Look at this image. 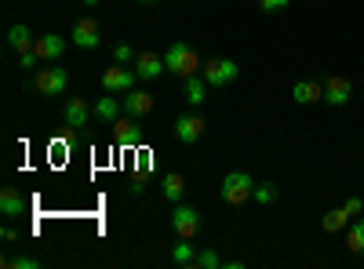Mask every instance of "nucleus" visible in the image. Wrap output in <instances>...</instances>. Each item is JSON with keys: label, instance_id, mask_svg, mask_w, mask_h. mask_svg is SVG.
<instances>
[{"label": "nucleus", "instance_id": "obj_1", "mask_svg": "<svg viewBox=\"0 0 364 269\" xmlns=\"http://www.w3.org/2000/svg\"><path fill=\"white\" fill-rule=\"evenodd\" d=\"M164 66H168V73H175V77H193L197 70H204V62L197 58V51L190 48V44H182V40H175L171 48H168V55H164Z\"/></svg>", "mask_w": 364, "mask_h": 269}, {"label": "nucleus", "instance_id": "obj_2", "mask_svg": "<svg viewBox=\"0 0 364 269\" xmlns=\"http://www.w3.org/2000/svg\"><path fill=\"white\" fill-rule=\"evenodd\" d=\"M255 197V178L252 175H245V171H230L226 178H223V200L226 204H245V200H252Z\"/></svg>", "mask_w": 364, "mask_h": 269}, {"label": "nucleus", "instance_id": "obj_3", "mask_svg": "<svg viewBox=\"0 0 364 269\" xmlns=\"http://www.w3.org/2000/svg\"><path fill=\"white\" fill-rule=\"evenodd\" d=\"M171 229L182 236V241H193V236L200 233V215H197V207L175 204V212H171Z\"/></svg>", "mask_w": 364, "mask_h": 269}, {"label": "nucleus", "instance_id": "obj_4", "mask_svg": "<svg viewBox=\"0 0 364 269\" xmlns=\"http://www.w3.org/2000/svg\"><path fill=\"white\" fill-rule=\"evenodd\" d=\"M204 80L211 84V87H226V84H233L237 80V62H233V58H211V62H204Z\"/></svg>", "mask_w": 364, "mask_h": 269}, {"label": "nucleus", "instance_id": "obj_5", "mask_svg": "<svg viewBox=\"0 0 364 269\" xmlns=\"http://www.w3.org/2000/svg\"><path fill=\"white\" fill-rule=\"evenodd\" d=\"M73 44L84 48V51L99 48V44H102V29H99V22H95V18H77V22H73Z\"/></svg>", "mask_w": 364, "mask_h": 269}, {"label": "nucleus", "instance_id": "obj_6", "mask_svg": "<svg viewBox=\"0 0 364 269\" xmlns=\"http://www.w3.org/2000/svg\"><path fill=\"white\" fill-rule=\"evenodd\" d=\"M135 70H128V66H109L106 73H102V87H106V92L113 95V92H132V87H135Z\"/></svg>", "mask_w": 364, "mask_h": 269}, {"label": "nucleus", "instance_id": "obj_7", "mask_svg": "<svg viewBox=\"0 0 364 269\" xmlns=\"http://www.w3.org/2000/svg\"><path fill=\"white\" fill-rule=\"evenodd\" d=\"M66 70H55V66H48V70H37V92L41 95H63L66 92Z\"/></svg>", "mask_w": 364, "mask_h": 269}, {"label": "nucleus", "instance_id": "obj_8", "mask_svg": "<svg viewBox=\"0 0 364 269\" xmlns=\"http://www.w3.org/2000/svg\"><path fill=\"white\" fill-rule=\"evenodd\" d=\"M200 135H204V121L197 113H186V116H178V121H175V138L182 146H193Z\"/></svg>", "mask_w": 364, "mask_h": 269}, {"label": "nucleus", "instance_id": "obj_9", "mask_svg": "<svg viewBox=\"0 0 364 269\" xmlns=\"http://www.w3.org/2000/svg\"><path fill=\"white\" fill-rule=\"evenodd\" d=\"M164 70H168V66H164V55H157V51H142V55L135 58V73H139V80H157Z\"/></svg>", "mask_w": 364, "mask_h": 269}, {"label": "nucleus", "instance_id": "obj_10", "mask_svg": "<svg viewBox=\"0 0 364 269\" xmlns=\"http://www.w3.org/2000/svg\"><path fill=\"white\" fill-rule=\"evenodd\" d=\"M350 95H353V87H350L346 77H328V84H324V102L328 106H346Z\"/></svg>", "mask_w": 364, "mask_h": 269}, {"label": "nucleus", "instance_id": "obj_11", "mask_svg": "<svg viewBox=\"0 0 364 269\" xmlns=\"http://www.w3.org/2000/svg\"><path fill=\"white\" fill-rule=\"evenodd\" d=\"M291 99H295L299 106L324 102V84H317V80H299V84L291 87Z\"/></svg>", "mask_w": 364, "mask_h": 269}, {"label": "nucleus", "instance_id": "obj_12", "mask_svg": "<svg viewBox=\"0 0 364 269\" xmlns=\"http://www.w3.org/2000/svg\"><path fill=\"white\" fill-rule=\"evenodd\" d=\"M149 109H154V95H149V92H135V87H132L128 99H124V113L132 116V121H139V116H146Z\"/></svg>", "mask_w": 364, "mask_h": 269}, {"label": "nucleus", "instance_id": "obj_13", "mask_svg": "<svg viewBox=\"0 0 364 269\" xmlns=\"http://www.w3.org/2000/svg\"><path fill=\"white\" fill-rule=\"evenodd\" d=\"M33 51L44 58V62H55L58 55L66 51V40L58 37V33H48V37H37V44H33Z\"/></svg>", "mask_w": 364, "mask_h": 269}, {"label": "nucleus", "instance_id": "obj_14", "mask_svg": "<svg viewBox=\"0 0 364 269\" xmlns=\"http://www.w3.org/2000/svg\"><path fill=\"white\" fill-rule=\"evenodd\" d=\"M87 116H91V109H87L84 99H70L66 109H63V121H66V128H73V131L87 124Z\"/></svg>", "mask_w": 364, "mask_h": 269}, {"label": "nucleus", "instance_id": "obj_15", "mask_svg": "<svg viewBox=\"0 0 364 269\" xmlns=\"http://www.w3.org/2000/svg\"><path fill=\"white\" fill-rule=\"evenodd\" d=\"M208 80H204V73H193V77H186V102H193V106H204L208 102Z\"/></svg>", "mask_w": 364, "mask_h": 269}, {"label": "nucleus", "instance_id": "obj_16", "mask_svg": "<svg viewBox=\"0 0 364 269\" xmlns=\"http://www.w3.org/2000/svg\"><path fill=\"white\" fill-rule=\"evenodd\" d=\"M22 212H26V200H22V193H18V190H4V193H0V215L18 219Z\"/></svg>", "mask_w": 364, "mask_h": 269}, {"label": "nucleus", "instance_id": "obj_17", "mask_svg": "<svg viewBox=\"0 0 364 269\" xmlns=\"http://www.w3.org/2000/svg\"><path fill=\"white\" fill-rule=\"evenodd\" d=\"M346 226H350V212H346V207H331V212H324V219H321L324 233H343Z\"/></svg>", "mask_w": 364, "mask_h": 269}, {"label": "nucleus", "instance_id": "obj_18", "mask_svg": "<svg viewBox=\"0 0 364 269\" xmlns=\"http://www.w3.org/2000/svg\"><path fill=\"white\" fill-rule=\"evenodd\" d=\"M33 44H37V40H33V33H29L26 26H11V29H8V48H11V51H18V55H22V51H33Z\"/></svg>", "mask_w": 364, "mask_h": 269}, {"label": "nucleus", "instance_id": "obj_19", "mask_svg": "<svg viewBox=\"0 0 364 269\" xmlns=\"http://www.w3.org/2000/svg\"><path fill=\"white\" fill-rule=\"evenodd\" d=\"M161 190H164V197L171 200V204H178L182 200V193H186V178H182V175H164V182H161Z\"/></svg>", "mask_w": 364, "mask_h": 269}, {"label": "nucleus", "instance_id": "obj_20", "mask_svg": "<svg viewBox=\"0 0 364 269\" xmlns=\"http://www.w3.org/2000/svg\"><path fill=\"white\" fill-rule=\"evenodd\" d=\"M346 248L353 255H364V219H357V222L346 226Z\"/></svg>", "mask_w": 364, "mask_h": 269}, {"label": "nucleus", "instance_id": "obj_21", "mask_svg": "<svg viewBox=\"0 0 364 269\" xmlns=\"http://www.w3.org/2000/svg\"><path fill=\"white\" fill-rule=\"evenodd\" d=\"M113 135L120 146H139V128L132 121H113Z\"/></svg>", "mask_w": 364, "mask_h": 269}, {"label": "nucleus", "instance_id": "obj_22", "mask_svg": "<svg viewBox=\"0 0 364 269\" xmlns=\"http://www.w3.org/2000/svg\"><path fill=\"white\" fill-rule=\"evenodd\" d=\"M95 116H99V121H106V124H113L117 116H120V102H117V99H109V95H106V99H99V102H95Z\"/></svg>", "mask_w": 364, "mask_h": 269}, {"label": "nucleus", "instance_id": "obj_23", "mask_svg": "<svg viewBox=\"0 0 364 269\" xmlns=\"http://www.w3.org/2000/svg\"><path fill=\"white\" fill-rule=\"evenodd\" d=\"M171 262H175V265H193V262H197V251H193V244H175V251H171Z\"/></svg>", "mask_w": 364, "mask_h": 269}, {"label": "nucleus", "instance_id": "obj_24", "mask_svg": "<svg viewBox=\"0 0 364 269\" xmlns=\"http://www.w3.org/2000/svg\"><path fill=\"white\" fill-rule=\"evenodd\" d=\"M197 269H219L223 265V258H219V251H211V248H204V251H197V262H193Z\"/></svg>", "mask_w": 364, "mask_h": 269}, {"label": "nucleus", "instance_id": "obj_25", "mask_svg": "<svg viewBox=\"0 0 364 269\" xmlns=\"http://www.w3.org/2000/svg\"><path fill=\"white\" fill-rule=\"evenodd\" d=\"M255 200H259V204H273V200H277V186H273V182L255 186Z\"/></svg>", "mask_w": 364, "mask_h": 269}, {"label": "nucleus", "instance_id": "obj_26", "mask_svg": "<svg viewBox=\"0 0 364 269\" xmlns=\"http://www.w3.org/2000/svg\"><path fill=\"white\" fill-rule=\"evenodd\" d=\"M4 265H11V269H37L41 262H37V258H26V255H22V258H4Z\"/></svg>", "mask_w": 364, "mask_h": 269}, {"label": "nucleus", "instance_id": "obj_27", "mask_svg": "<svg viewBox=\"0 0 364 269\" xmlns=\"http://www.w3.org/2000/svg\"><path fill=\"white\" fill-rule=\"evenodd\" d=\"M113 58H117V62H120V66H128V62H132V58H135V51H132L128 44H117V51H113Z\"/></svg>", "mask_w": 364, "mask_h": 269}, {"label": "nucleus", "instance_id": "obj_28", "mask_svg": "<svg viewBox=\"0 0 364 269\" xmlns=\"http://www.w3.org/2000/svg\"><path fill=\"white\" fill-rule=\"evenodd\" d=\"M288 4H291V0H259V8L269 11V15H273V11H284Z\"/></svg>", "mask_w": 364, "mask_h": 269}, {"label": "nucleus", "instance_id": "obj_29", "mask_svg": "<svg viewBox=\"0 0 364 269\" xmlns=\"http://www.w3.org/2000/svg\"><path fill=\"white\" fill-rule=\"evenodd\" d=\"M18 62H22V70H33V66L41 62V55H37V51H22V55H18Z\"/></svg>", "mask_w": 364, "mask_h": 269}, {"label": "nucleus", "instance_id": "obj_30", "mask_svg": "<svg viewBox=\"0 0 364 269\" xmlns=\"http://www.w3.org/2000/svg\"><path fill=\"white\" fill-rule=\"evenodd\" d=\"M343 207H346V212H350V219H353V215L360 212V207H364V200H360V197H350V200H346Z\"/></svg>", "mask_w": 364, "mask_h": 269}, {"label": "nucleus", "instance_id": "obj_31", "mask_svg": "<svg viewBox=\"0 0 364 269\" xmlns=\"http://www.w3.org/2000/svg\"><path fill=\"white\" fill-rule=\"evenodd\" d=\"M84 4H87V8H95V4H102V0H84Z\"/></svg>", "mask_w": 364, "mask_h": 269}, {"label": "nucleus", "instance_id": "obj_32", "mask_svg": "<svg viewBox=\"0 0 364 269\" xmlns=\"http://www.w3.org/2000/svg\"><path fill=\"white\" fill-rule=\"evenodd\" d=\"M142 4H157V0H142Z\"/></svg>", "mask_w": 364, "mask_h": 269}]
</instances>
